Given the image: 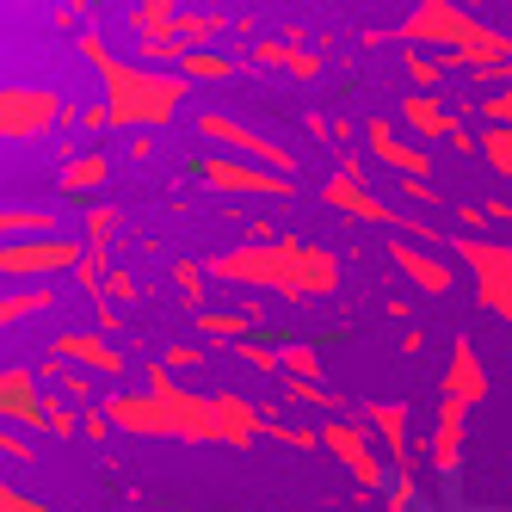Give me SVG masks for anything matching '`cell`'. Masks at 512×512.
Here are the masks:
<instances>
[{
  "label": "cell",
  "mask_w": 512,
  "mask_h": 512,
  "mask_svg": "<svg viewBox=\"0 0 512 512\" xmlns=\"http://www.w3.org/2000/svg\"><path fill=\"white\" fill-rule=\"evenodd\" d=\"M451 247L475 272V303L512 327V241H500V235H451Z\"/></svg>",
  "instance_id": "277c9868"
},
{
  "label": "cell",
  "mask_w": 512,
  "mask_h": 512,
  "mask_svg": "<svg viewBox=\"0 0 512 512\" xmlns=\"http://www.w3.org/2000/svg\"><path fill=\"white\" fill-rule=\"evenodd\" d=\"M401 124L414 130V142L432 136V142H451V149H475V136H463V118L445 105V93H408L401 99Z\"/></svg>",
  "instance_id": "9a60e30c"
},
{
  "label": "cell",
  "mask_w": 512,
  "mask_h": 512,
  "mask_svg": "<svg viewBox=\"0 0 512 512\" xmlns=\"http://www.w3.org/2000/svg\"><path fill=\"white\" fill-rule=\"evenodd\" d=\"M229 352H235L241 364H253V371H260V377H278V346H260V340L247 334V340H235Z\"/></svg>",
  "instance_id": "1f68e13d"
},
{
  "label": "cell",
  "mask_w": 512,
  "mask_h": 512,
  "mask_svg": "<svg viewBox=\"0 0 512 512\" xmlns=\"http://www.w3.org/2000/svg\"><path fill=\"white\" fill-rule=\"evenodd\" d=\"M395 192L408 198V204H438V186H426V179H401Z\"/></svg>",
  "instance_id": "b9f144b4"
},
{
  "label": "cell",
  "mask_w": 512,
  "mask_h": 512,
  "mask_svg": "<svg viewBox=\"0 0 512 512\" xmlns=\"http://www.w3.org/2000/svg\"><path fill=\"white\" fill-rule=\"evenodd\" d=\"M364 149H371L383 167H395L401 179H426V186H432V155L420 149V142L401 136L389 118H371V124H364Z\"/></svg>",
  "instance_id": "2e32d148"
},
{
  "label": "cell",
  "mask_w": 512,
  "mask_h": 512,
  "mask_svg": "<svg viewBox=\"0 0 512 512\" xmlns=\"http://www.w3.org/2000/svg\"><path fill=\"white\" fill-rule=\"evenodd\" d=\"M142 389H149V395L161 401V408L173 414V438H186V445H210V438H223V414H216V395L186 389L179 377H167L161 364H149Z\"/></svg>",
  "instance_id": "5b68a950"
},
{
  "label": "cell",
  "mask_w": 512,
  "mask_h": 512,
  "mask_svg": "<svg viewBox=\"0 0 512 512\" xmlns=\"http://www.w3.org/2000/svg\"><path fill=\"white\" fill-rule=\"evenodd\" d=\"M99 414H105V426L136 432V438H173V414L161 408L149 389H112V395H99Z\"/></svg>",
  "instance_id": "7c38bea8"
},
{
  "label": "cell",
  "mask_w": 512,
  "mask_h": 512,
  "mask_svg": "<svg viewBox=\"0 0 512 512\" xmlns=\"http://www.w3.org/2000/svg\"><path fill=\"white\" fill-rule=\"evenodd\" d=\"M463 432H469V408H463V401H445V395H438V426H432V469L445 475V482H451V475L463 469Z\"/></svg>",
  "instance_id": "ffe728a7"
},
{
  "label": "cell",
  "mask_w": 512,
  "mask_h": 512,
  "mask_svg": "<svg viewBox=\"0 0 512 512\" xmlns=\"http://www.w3.org/2000/svg\"><path fill=\"white\" fill-rule=\"evenodd\" d=\"M56 303V290L50 284H25V290H7V297H0V334H7L13 321H25V315H44Z\"/></svg>",
  "instance_id": "484cf974"
},
{
  "label": "cell",
  "mask_w": 512,
  "mask_h": 512,
  "mask_svg": "<svg viewBox=\"0 0 512 512\" xmlns=\"http://www.w3.org/2000/svg\"><path fill=\"white\" fill-rule=\"evenodd\" d=\"M216 414H223V445H253V438L266 432V414L253 408V401L229 395V389H216Z\"/></svg>",
  "instance_id": "603a6c76"
},
{
  "label": "cell",
  "mask_w": 512,
  "mask_h": 512,
  "mask_svg": "<svg viewBox=\"0 0 512 512\" xmlns=\"http://www.w3.org/2000/svg\"><path fill=\"white\" fill-rule=\"evenodd\" d=\"M75 44L99 68V81H105V118H112L118 130H167L179 118V105H186V93H192L186 75H173V68H142L136 56H118L99 31H81Z\"/></svg>",
  "instance_id": "7a4b0ae2"
},
{
  "label": "cell",
  "mask_w": 512,
  "mask_h": 512,
  "mask_svg": "<svg viewBox=\"0 0 512 512\" xmlns=\"http://www.w3.org/2000/svg\"><path fill=\"white\" fill-rule=\"evenodd\" d=\"M192 130L210 142L216 155H229V161H253V167H266V173L297 179V155H290L284 142L260 136L253 124H241V118H229V112H198V118H192Z\"/></svg>",
  "instance_id": "3957f363"
},
{
  "label": "cell",
  "mask_w": 512,
  "mask_h": 512,
  "mask_svg": "<svg viewBox=\"0 0 512 512\" xmlns=\"http://www.w3.org/2000/svg\"><path fill=\"white\" fill-rule=\"evenodd\" d=\"M173 284H179V297H186L198 315H204V266H192V260H179L173 266Z\"/></svg>",
  "instance_id": "e575fe53"
},
{
  "label": "cell",
  "mask_w": 512,
  "mask_h": 512,
  "mask_svg": "<svg viewBox=\"0 0 512 512\" xmlns=\"http://www.w3.org/2000/svg\"><path fill=\"white\" fill-rule=\"evenodd\" d=\"M482 395H488L482 352H475L469 334H457V340H451V364H445V401H463V408H475Z\"/></svg>",
  "instance_id": "d6986e66"
},
{
  "label": "cell",
  "mask_w": 512,
  "mask_h": 512,
  "mask_svg": "<svg viewBox=\"0 0 512 512\" xmlns=\"http://www.w3.org/2000/svg\"><path fill=\"white\" fill-rule=\"evenodd\" d=\"M358 426L377 438V451L389 457V469L414 475V445H408V408H401V401H358Z\"/></svg>",
  "instance_id": "4fadbf2b"
},
{
  "label": "cell",
  "mask_w": 512,
  "mask_h": 512,
  "mask_svg": "<svg viewBox=\"0 0 512 512\" xmlns=\"http://www.w3.org/2000/svg\"><path fill=\"white\" fill-rule=\"evenodd\" d=\"M321 445L346 463V475H352V482H358L364 494H377V488H389V482H395V475H389V457L377 451V438L364 432L358 420H346V414L321 420Z\"/></svg>",
  "instance_id": "ba28073f"
},
{
  "label": "cell",
  "mask_w": 512,
  "mask_h": 512,
  "mask_svg": "<svg viewBox=\"0 0 512 512\" xmlns=\"http://www.w3.org/2000/svg\"><path fill=\"white\" fill-rule=\"evenodd\" d=\"M105 179H112V161H105V155H68V161H62V192H68V198L99 192Z\"/></svg>",
  "instance_id": "cb8c5ba5"
},
{
  "label": "cell",
  "mask_w": 512,
  "mask_h": 512,
  "mask_svg": "<svg viewBox=\"0 0 512 512\" xmlns=\"http://www.w3.org/2000/svg\"><path fill=\"white\" fill-rule=\"evenodd\" d=\"M278 377H297V383H321V352H315V346H303V340L278 346Z\"/></svg>",
  "instance_id": "4316f807"
},
{
  "label": "cell",
  "mask_w": 512,
  "mask_h": 512,
  "mask_svg": "<svg viewBox=\"0 0 512 512\" xmlns=\"http://www.w3.org/2000/svg\"><path fill=\"white\" fill-rule=\"evenodd\" d=\"M482 210H488V223H512V198H500V192H494Z\"/></svg>",
  "instance_id": "f6af8a7d"
},
{
  "label": "cell",
  "mask_w": 512,
  "mask_h": 512,
  "mask_svg": "<svg viewBox=\"0 0 512 512\" xmlns=\"http://www.w3.org/2000/svg\"><path fill=\"white\" fill-rule=\"evenodd\" d=\"M457 223H463L469 235H488V229H494V223H488V210H482V204H457Z\"/></svg>",
  "instance_id": "60d3db41"
},
{
  "label": "cell",
  "mask_w": 512,
  "mask_h": 512,
  "mask_svg": "<svg viewBox=\"0 0 512 512\" xmlns=\"http://www.w3.org/2000/svg\"><path fill=\"white\" fill-rule=\"evenodd\" d=\"M112 229H118V210H112V204H93V210H87V241H93V253L112 247Z\"/></svg>",
  "instance_id": "836d02e7"
},
{
  "label": "cell",
  "mask_w": 512,
  "mask_h": 512,
  "mask_svg": "<svg viewBox=\"0 0 512 512\" xmlns=\"http://www.w3.org/2000/svg\"><path fill=\"white\" fill-rule=\"evenodd\" d=\"M179 75L186 81H235V62L223 50H192L186 62H179Z\"/></svg>",
  "instance_id": "83f0119b"
},
{
  "label": "cell",
  "mask_w": 512,
  "mask_h": 512,
  "mask_svg": "<svg viewBox=\"0 0 512 512\" xmlns=\"http://www.w3.org/2000/svg\"><path fill=\"white\" fill-rule=\"evenodd\" d=\"M321 204H334V210H346V216H358V223H389V229H408L420 247L426 241H438V229L432 223H420V216H408V210H395V204H383L371 186H364L358 173H334L321 186Z\"/></svg>",
  "instance_id": "9c48e42d"
},
{
  "label": "cell",
  "mask_w": 512,
  "mask_h": 512,
  "mask_svg": "<svg viewBox=\"0 0 512 512\" xmlns=\"http://www.w3.org/2000/svg\"><path fill=\"white\" fill-rule=\"evenodd\" d=\"M408 75H414V87H420V93H445L438 81H445L451 68L438 62V56H426V50H408Z\"/></svg>",
  "instance_id": "f546056e"
},
{
  "label": "cell",
  "mask_w": 512,
  "mask_h": 512,
  "mask_svg": "<svg viewBox=\"0 0 512 512\" xmlns=\"http://www.w3.org/2000/svg\"><path fill=\"white\" fill-rule=\"evenodd\" d=\"M50 358L56 364H75V371H99V377H124L130 371L124 352L105 340V334H56L50 340Z\"/></svg>",
  "instance_id": "ac0fdd59"
},
{
  "label": "cell",
  "mask_w": 512,
  "mask_h": 512,
  "mask_svg": "<svg viewBox=\"0 0 512 512\" xmlns=\"http://www.w3.org/2000/svg\"><path fill=\"white\" fill-rule=\"evenodd\" d=\"M38 235H56V210H44V204H0V247L38 241Z\"/></svg>",
  "instance_id": "44dd1931"
},
{
  "label": "cell",
  "mask_w": 512,
  "mask_h": 512,
  "mask_svg": "<svg viewBox=\"0 0 512 512\" xmlns=\"http://www.w3.org/2000/svg\"><path fill=\"white\" fill-rule=\"evenodd\" d=\"M50 364H56V358H50ZM56 395H68V401H93V377L75 371V364H56Z\"/></svg>",
  "instance_id": "d590c367"
},
{
  "label": "cell",
  "mask_w": 512,
  "mask_h": 512,
  "mask_svg": "<svg viewBox=\"0 0 512 512\" xmlns=\"http://www.w3.org/2000/svg\"><path fill=\"white\" fill-rule=\"evenodd\" d=\"M204 278L216 284H253V290H272V297H334L340 290V253L334 247H315L297 235H266V241H247L235 253H216L204 260Z\"/></svg>",
  "instance_id": "6da1fadb"
},
{
  "label": "cell",
  "mask_w": 512,
  "mask_h": 512,
  "mask_svg": "<svg viewBox=\"0 0 512 512\" xmlns=\"http://www.w3.org/2000/svg\"><path fill=\"white\" fill-rule=\"evenodd\" d=\"M389 260H395V272L408 278L414 290H426V297H451V290H457V266L438 260L432 247H420V241H408V235L389 241Z\"/></svg>",
  "instance_id": "5bb4252c"
},
{
  "label": "cell",
  "mask_w": 512,
  "mask_h": 512,
  "mask_svg": "<svg viewBox=\"0 0 512 512\" xmlns=\"http://www.w3.org/2000/svg\"><path fill=\"white\" fill-rule=\"evenodd\" d=\"M81 260L87 247L75 235H38L0 247V278H56V272H81Z\"/></svg>",
  "instance_id": "30bf717a"
},
{
  "label": "cell",
  "mask_w": 512,
  "mask_h": 512,
  "mask_svg": "<svg viewBox=\"0 0 512 512\" xmlns=\"http://www.w3.org/2000/svg\"><path fill=\"white\" fill-rule=\"evenodd\" d=\"M192 321H198V334L216 340V346H235V340L253 334V315H247V309H204V315H192Z\"/></svg>",
  "instance_id": "d4e9b609"
},
{
  "label": "cell",
  "mask_w": 512,
  "mask_h": 512,
  "mask_svg": "<svg viewBox=\"0 0 512 512\" xmlns=\"http://www.w3.org/2000/svg\"><path fill=\"white\" fill-rule=\"evenodd\" d=\"M414 506H420L414 475H395V488H389V512H414Z\"/></svg>",
  "instance_id": "f35d334b"
},
{
  "label": "cell",
  "mask_w": 512,
  "mask_h": 512,
  "mask_svg": "<svg viewBox=\"0 0 512 512\" xmlns=\"http://www.w3.org/2000/svg\"><path fill=\"white\" fill-rule=\"evenodd\" d=\"M0 420L7 426H25V432H44V383L31 364H13L0 371Z\"/></svg>",
  "instance_id": "e0dca14e"
},
{
  "label": "cell",
  "mask_w": 512,
  "mask_h": 512,
  "mask_svg": "<svg viewBox=\"0 0 512 512\" xmlns=\"http://www.w3.org/2000/svg\"><path fill=\"white\" fill-rule=\"evenodd\" d=\"M105 290H112V297H124V303H130V297H136V278H130V272H105Z\"/></svg>",
  "instance_id": "ee69618b"
},
{
  "label": "cell",
  "mask_w": 512,
  "mask_h": 512,
  "mask_svg": "<svg viewBox=\"0 0 512 512\" xmlns=\"http://www.w3.org/2000/svg\"><path fill=\"white\" fill-rule=\"evenodd\" d=\"M253 62L290 68L297 81H315V75H321V56H315V50H303L297 38H253Z\"/></svg>",
  "instance_id": "7402d4cb"
},
{
  "label": "cell",
  "mask_w": 512,
  "mask_h": 512,
  "mask_svg": "<svg viewBox=\"0 0 512 512\" xmlns=\"http://www.w3.org/2000/svg\"><path fill=\"white\" fill-rule=\"evenodd\" d=\"M44 432L75 438V432H81V408H75L68 395H44Z\"/></svg>",
  "instance_id": "f1b7e54d"
},
{
  "label": "cell",
  "mask_w": 512,
  "mask_h": 512,
  "mask_svg": "<svg viewBox=\"0 0 512 512\" xmlns=\"http://www.w3.org/2000/svg\"><path fill=\"white\" fill-rule=\"evenodd\" d=\"M204 186H210V192H229V198H290V192H297V179L266 173V167H253V161L210 155V161H204Z\"/></svg>",
  "instance_id": "8fae6325"
},
{
  "label": "cell",
  "mask_w": 512,
  "mask_h": 512,
  "mask_svg": "<svg viewBox=\"0 0 512 512\" xmlns=\"http://www.w3.org/2000/svg\"><path fill=\"white\" fill-rule=\"evenodd\" d=\"M482 124L488 130H512V81L494 87V93H482Z\"/></svg>",
  "instance_id": "d6a6232c"
},
{
  "label": "cell",
  "mask_w": 512,
  "mask_h": 512,
  "mask_svg": "<svg viewBox=\"0 0 512 512\" xmlns=\"http://www.w3.org/2000/svg\"><path fill=\"white\" fill-rule=\"evenodd\" d=\"M0 457H13V463H31V445L19 432H0Z\"/></svg>",
  "instance_id": "7bdbcfd3"
},
{
  "label": "cell",
  "mask_w": 512,
  "mask_h": 512,
  "mask_svg": "<svg viewBox=\"0 0 512 512\" xmlns=\"http://www.w3.org/2000/svg\"><path fill=\"white\" fill-rule=\"evenodd\" d=\"M278 445H290V451H315L321 445V432H309V426H266Z\"/></svg>",
  "instance_id": "8d00e7d4"
},
{
  "label": "cell",
  "mask_w": 512,
  "mask_h": 512,
  "mask_svg": "<svg viewBox=\"0 0 512 512\" xmlns=\"http://www.w3.org/2000/svg\"><path fill=\"white\" fill-rule=\"evenodd\" d=\"M198 358H204L198 346H167V358H161V371H167V377H173V371H192Z\"/></svg>",
  "instance_id": "ab89813d"
},
{
  "label": "cell",
  "mask_w": 512,
  "mask_h": 512,
  "mask_svg": "<svg viewBox=\"0 0 512 512\" xmlns=\"http://www.w3.org/2000/svg\"><path fill=\"white\" fill-rule=\"evenodd\" d=\"M68 112V99L50 87H0V142H44Z\"/></svg>",
  "instance_id": "52a82bcc"
},
{
  "label": "cell",
  "mask_w": 512,
  "mask_h": 512,
  "mask_svg": "<svg viewBox=\"0 0 512 512\" xmlns=\"http://www.w3.org/2000/svg\"><path fill=\"white\" fill-rule=\"evenodd\" d=\"M475 149L488 155V167H494V173H506V179H512V130H482V136H475Z\"/></svg>",
  "instance_id": "4dcf8cb0"
},
{
  "label": "cell",
  "mask_w": 512,
  "mask_h": 512,
  "mask_svg": "<svg viewBox=\"0 0 512 512\" xmlns=\"http://www.w3.org/2000/svg\"><path fill=\"white\" fill-rule=\"evenodd\" d=\"M475 31H482V19H475L469 7H457V0H426V7H414L408 19H401V38H408V50H426V56H457Z\"/></svg>",
  "instance_id": "8992f818"
},
{
  "label": "cell",
  "mask_w": 512,
  "mask_h": 512,
  "mask_svg": "<svg viewBox=\"0 0 512 512\" xmlns=\"http://www.w3.org/2000/svg\"><path fill=\"white\" fill-rule=\"evenodd\" d=\"M81 124H87V130H105L112 118H105V105H87V112H81Z\"/></svg>",
  "instance_id": "bcb514c9"
},
{
  "label": "cell",
  "mask_w": 512,
  "mask_h": 512,
  "mask_svg": "<svg viewBox=\"0 0 512 512\" xmlns=\"http://www.w3.org/2000/svg\"><path fill=\"white\" fill-rule=\"evenodd\" d=\"M0 512H56V506H44V500H31V494H19L13 482H0Z\"/></svg>",
  "instance_id": "74e56055"
}]
</instances>
